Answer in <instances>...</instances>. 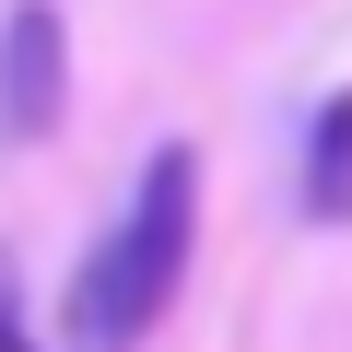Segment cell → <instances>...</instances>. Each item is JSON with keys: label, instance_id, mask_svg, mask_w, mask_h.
Segmentation results:
<instances>
[{"label": "cell", "instance_id": "cell-1", "mask_svg": "<svg viewBox=\"0 0 352 352\" xmlns=\"http://www.w3.org/2000/svg\"><path fill=\"white\" fill-rule=\"evenodd\" d=\"M188 235H200V153H188V141H164V153L141 164V188H129L118 235L82 258L71 340H82V352H129V340L176 305V282H188Z\"/></svg>", "mask_w": 352, "mask_h": 352}, {"label": "cell", "instance_id": "cell-3", "mask_svg": "<svg viewBox=\"0 0 352 352\" xmlns=\"http://www.w3.org/2000/svg\"><path fill=\"white\" fill-rule=\"evenodd\" d=\"M305 212L317 223H352V94H329L317 129H305Z\"/></svg>", "mask_w": 352, "mask_h": 352}, {"label": "cell", "instance_id": "cell-2", "mask_svg": "<svg viewBox=\"0 0 352 352\" xmlns=\"http://www.w3.org/2000/svg\"><path fill=\"white\" fill-rule=\"evenodd\" d=\"M71 106V36L47 0H12V24H0V141H47Z\"/></svg>", "mask_w": 352, "mask_h": 352}]
</instances>
